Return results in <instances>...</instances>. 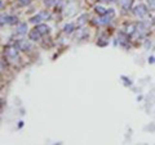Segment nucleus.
<instances>
[{
  "label": "nucleus",
  "instance_id": "f03ea898",
  "mask_svg": "<svg viewBox=\"0 0 155 145\" xmlns=\"http://www.w3.org/2000/svg\"><path fill=\"white\" fill-rule=\"evenodd\" d=\"M147 12H149V9H147L146 5H143V4H138V5L134 7V9H133V13L137 15L138 18H143L147 14Z\"/></svg>",
  "mask_w": 155,
  "mask_h": 145
},
{
  "label": "nucleus",
  "instance_id": "6e6552de",
  "mask_svg": "<svg viewBox=\"0 0 155 145\" xmlns=\"http://www.w3.org/2000/svg\"><path fill=\"white\" fill-rule=\"evenodd\" d=\"M87 18H88V14H81L79 18H78V26H83L85 22H87Z\"/></svg>",
  "mask_w": 155,
  "mask_h": 145
},
{
  "label": "nucleus",
  "instance_id": "9d476101",
  "mask_svg": "<svg viewBox=\"0 0 155 145\" xmlns=\"http://www.w3.org/2000/svg\"><path fill=\"white\" fill-rule=\"evenodd\" d=\"M74 28H75V26H74V23H67L65 27H63V31L66 34H71L72 31H74Z\"/></svg>",
  "mask_w": 155,
  "mask_h": 145
},
{
  "label": "nucleus",
  "instance_id": "7ed1b4c3",
  "mask_svg": "<svg viewBox=\"0 0 155 145\" xmlns=\"http://www.w3.org/2000/svg\"><path fill=\"white\" fill-rule=\"evenodd\" d=\"M29 37H30V40H32V41H38L39 39L41 37V34L39 32V30L35 27V28L32 31H30V35H29Z\"/></svg>",
  "mask_w": 155,
  "mask_h": 145
},
{
  "label": "nucleus",
  "instance_id": "0eeeda50",
  "mask_svg": "<svg viewBox=\"0 0 155 145\" xmlns=\"http://www.w3.org/2000/svg\"><path fill=\"white\" fill-rule=\"evenodd\" d=\"M27 32V25L26 23H19L17 27V34L19 35H25Z\"/></svg>",
  "mask_w": 155,
  "mask_h": 145
},
{
  "label": "nucleus",
  "instance_id": "f8f14e48",
  "mask_svg": "<svg viewBox=\"0 0 155 145\" xmlns=\"http://www.w3.org/2000/svg\"><path fill=\"white\" fill-rule=\"evenodd\" d=\"M94 10H96V13H98L101 15H105V14H106V12H107V9H105V8L101 7V5H97L94 8Z\"/></svg>",
  "mask_w": 155,
  "mask_h": 145
},
{
  "label": "nucleus",
  "instance_id": "dca6fc26",
  "mask_svg": "<svg viewBox=\"0 0 155 145\" xmlns=\"http://www.w3.org/2000/svg\"><path fill=\"white\" fill-rule=\"evenodd\" d=\"M19 1H21L22 4H25V5H26V4H29V3H30V0H19Z\"/></svg>",
  "mask_w": 155,
  "mask_h": 145
},
{
  "label": "nucleus",
  "instance_id": "423d86ee",
  "mask_svg": "<svg viewBox=\"0 0 155 145\" xmlns=\"http://www.w3.org/2000/svg\"><path fill=\"white\" fill-rule=\"evenodd\" d=\"M36 28L39 30V32H40L41 35H45V34H48L49 32V27L46 26V25H40V23H39V25L36 26Z\"/></svg>",
  "mask_w": 155,
  "mask_h": 145
},
{
  "label": "nucleus",
  "instance_id": "9b49d317",
  "mask_svg": "<svg viewBox=\"0 0 155 145\" xmlns=\"http://www.w3.org/2000/svg\"><path fill=\"white\" fill-rule=\"evenodd\" d=\"M41 21H43V17H41V14H40V13H39L38 15H35V17H32V18L30 19V22H31V23H38V25H39V23H40Z\"/></svg>",
  "mask_w": 155,
  "mask_h": 145
},
{
  "label": "nucleus",
  "instance_id": "4468645a",
  "mask_svg": "<svg viewBox=\"0 0 155 145\" xmlns=\"http://www.w3.org/2000/svg\"><path fill=\"white\" fill-rule=\"evenodd\" d=\"M85 36H88V32L85 30H79V32H78V35H76V37L78 39H83V37H85Z\"/></svg>",
  "mask_w": 155,
  "mask_h": 145
},
{
  "label": "nucleus",
  "instance_id": "f257e3e1",
  "mask_svg": "<svg viewBox=\"0 0 155 145\" xmlns=\"http://www.w3.org/2000/svg\"><path fill=\"white\" fill-rule=\"evenodd\" d=\"M114 15H115V10L114 9H108L106 12V14L102 15V18L98 21V25H107V23H110V21L114 18Z\"/></svg>",
  "mask_w": 155,
  "mask_h": 145
},
{
  "label": "nucleus",
  "instance_id": "39448f33",
  "mask_svg": "<svg viewBox=\"0 0 155 145\" xmlns=\"http://www.w3.org/2000/svg\"><path fill=\"white\" fill-rule=\"evenodd\" d=\"M132 4H133V0H120V5H122L123 9L129 10L132 8Z\"/></svg>",
  "mask_w": 155,
  "mask_h": 145
},
{
  "label": "nucleus",
  "instance_id": "ddd939ff",
  "mask_svg": "<svg viewBox=\"0 0 155 145\" xmlns=\"http://www.w3.org/2000/svg\"><path fill=\"white\" fill-rule=\"evenodd\" d=\"M19 49H22V50H26V49H30L31 46H30V44L27 41H25V40H22V41H19Z\"/></svg>",
  "mask_w": 155,
  "mask_h": 145
},
{
  "label": "nucleus",
  "instance_id": "1a4fd4ad",
  "mask_svg": "<svg viewBox=\"0 0 155 145\" xmlns=\"http://www.w3.org/2000/svg\"><path fill=\"white\" fill-rule=\"evenodd\" d=\"M7 55L9 58H12V59H16V58H17V50L16 49H8L7 50Z\"/></svg>",
  "mask_w": 155,
  "mask_h": 145
},
{
  "label": "nucleus",
  "instance_id": "2eb2a0df",
  "mask_svg": "<svg viewBox=\"0 0 155 145\" xmlns=\"http://www.w3.org/2000/svg\"><path fill=\"white\" fill-rule=\"evenodd\" d=\"M147 5L150 10H155V0H147Z\"/></svg>",
  "mask_w": 155,
  "mask_h": 145
},
{
  "label": "nucleus",
  "instance_id": "20e7f679",
  "mask_svg": "<svg viewBox=\"0 0 155 145\" xmlns=\"http://www.w3.org/2000/svg\"><path fill=\"white\" fill-rule=\"evenodd\" d=\"M4 22L5 23H16L17 22V18L13 17V15H1V25H4Z\"/></svg>",
  "mask_w": 155,
  "mask_h": 145
}]
</instances>
